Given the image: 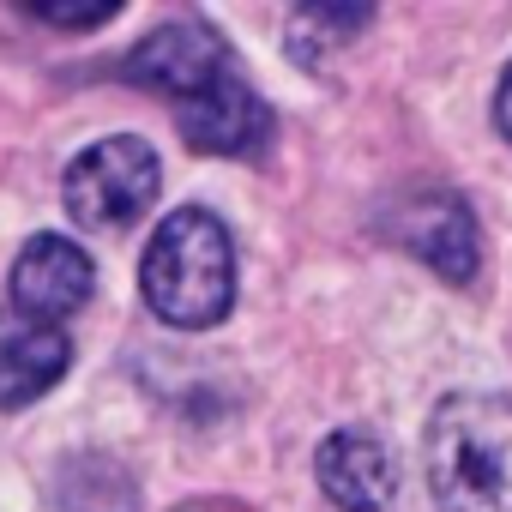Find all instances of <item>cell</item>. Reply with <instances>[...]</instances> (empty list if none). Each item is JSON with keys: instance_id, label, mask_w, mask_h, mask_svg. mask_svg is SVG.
<instances>
[{"instance_id": "10", "label": "cell", "mask_w": 512, "mask_h": 512, "mask_svg": "<svg viewBox=\"0 0 512 512\" xmlns=\"http://www.w3.org/2000/svg\"><path fill=\"white\" fill-rule=\"evenodd\" d=\"M494 127H500L506 145H512V67L500 73V91H494Z\"/></svg>"}, {"instance_id": "2", "label": "cell", "mask_w": 512, "mask_h": 512, "mask_svg": "<svg viewBox=\"0 0 512 512\" xmlns=\"http://www.w3.org/2000/svg\"><path fill=\"white\" fill-rule=\"evenodd\" d=\"M428 488L440 512H512V398H440L428 416Z\"/></svg>"}, {"instance_id": "4", "label": "cell", "mask_w": 512, "mask_h": 512, "mask_svg": "<svg viewBox=\"0 0 512 512\" xmlns=\"http://www.w3.org/2000/svg\"><path fill=\"white\" fill-rule=\"evenodd\" d=\"M241 67L229 55V43L205 25V19H169L151 37L133 43V55L121 61V79L139 91H157L175 115L193 109L199 97H211L217 85H229Z\"/></svg>"}, {"instance_id": "9", "label": "cell", "mask_w": 512, "mask_h": 512, "mask_svg": "<svg viewBox=\"0 0 512 512\" xmlns=\"http://www.w3.org/2000/svg\"><path fill=\"white\" fill-rule=\"evenodd\" d=\"M31 13L49 19V25H67V31H97V25L115 19V7H31Z\"/></svg>"}, {"instance_id": "8", "label": "cell", "mask_w": 512, "mask_h": 512, "mask_svg": "<svg viewBox=\"0 0 512 512\" xmlns=\"http://www.w3.org/2000/svg\"><path fill=\"white\" fill-rule=\"evenodd\" d=\"M73 344L61 326L25 320L19 308H0V410H25L49 386H61Z\"/></svg>"}, {"instance_id": "6", "label": "cell", "mask_w": 512, "mask_h": 512, "mask_svg": "<svg viewBox=\"0 0 512 512\" xmlns=\"http://www.w3.org/2000/svg\"><path fill=\"white\" fill-rule=\"evenodd\" d=\"M97 290V266L91 253L67 235H31L13 260V302L25 320H43V326H61L67 314H79Z\"/></svg>"}, {"instance_id": "5", "label": "cell", "mask_w": 512, "mask_h": 512, "mask_svg": "<svg viewBox=\"0 0 512 512\" xmlns=\"http://www.w3.org/2000/svg\"><path fill=\"white\" fill-rule=\"evenodd\" d=\"M386 235L398 247H410L422 266H434L446 284H470L476 278V260H482V241H476V217L458 193L446 187H422V193H404L392 211H386Z\"/></svg>"}, {"instance_id": "1", "label": "cell", "mask_w": 512, "mask_h": 512, "mask_svg": "<svg viewBox=\"0 0 512 512\" xmlns=\"http://www.w3.org/2000/svg\"><path fill=\"white\" fill-rule=\"evenodd\" d=\"M139 290L163 326L205 332V326L229 320V308H235V235H229V223L205 205L169 211L145 241Z\"/></svg>"}, {"instance_id": "3", "label": "cell", "mask_w": 512, "mask_h": 512, "mask_svg": "<svg viewBox=\"0 0 512 512\" xmlns=\"http://www.w3.org/2000/svg\"><path fill=\"white\" fill-rule=\"evenodd\" d=\"M157 187H163L157 151H151L139 133H109V139L85 145V151L67 163L61 199H67V211H73L79 229L121 235V229H133V223L151 211Z\"/></svg>"}, {"instance_id": "7", "label": "cell", "mask_w": 512, "mask_h": 512, "mask_svg": "<svg viewBox=\"0 0 512 512\" xmlns=\"http://www.w3.org/2000/svg\"><path fill=\"white\" fill-rule=\"evenodd\" d=\"M314 476L338 512H386V500L398 494L392 446L374 428H332L314 452Z\"/></svg>"}]
</instances>
